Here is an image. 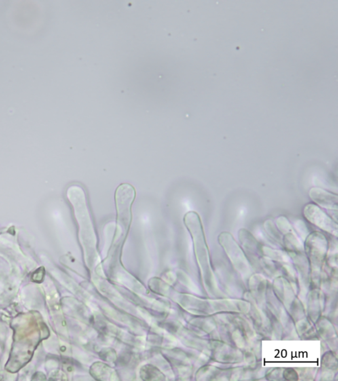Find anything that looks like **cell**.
I'll return each mask as SVG.
<instances>
[{
	"label": "cell",
	"mask_w": 338,
	"mask_h": 381,
	"mask_svg": "<svg viewBox=\"0 0 338 381\" xmlns=\"http://www.w3.org/2000/svg\"><path fill=\"white\" fill-rule=\"evenodd\" d=\"M303 215L311 223L330 233L337 234V224L318 206L312 203L308 204L304 208Z\"/></svg>",
	"instance_id": "obj_1"
},
{
	"label": "cell",
	"mask_w": 338,
	"mask_h": 381,
	"mask_svg": "<svg viewBox=\"0 0 338 381\" xmlns=\"http://www.w3.org/2000/svg\"><path fill=\"white\" fill-rule=\"evenodd\" d=\"M309 195L311 199L320 207L330 210L338 211L337 195L322 189L314 188L310 190Z\"/></svg>",
	"instance_id": "obj_2"
},
{
	"label": "cell",
	"mask_w": 338,
	"mask_h": 381,
	"mask_svg": "<svg viewBox=\"0 0 338 381\" xmlns=\"http://www.w3.org/2000/svg\"><path fill=\"white\" fill-rule=\"evenodd\" d=\"M140 375L142 378L146 381L163 380L165 379L164 375L156 367L149 365L142 367Z\"/></svg>",
	"instance_id": "obj_3"
},
{
	"label": "cell",
	"mask_w": 338,
	"mask_h": 381,
	"mask_svg": "<svg viewBox=\"0 0 338 381\" xmlns=\"http://www.w3.org/2000/svg\"><path fill=\"white\" fill-rule=\"evenodd\" d=\"M96 365H94V367H92L93 370L91 371V373L94 377H96L97 379L102 377V380H103L106 377H109L107 376L108 375H111L113 373V370L104 364L97 363Z\"/></svg>",
	"instance_id": "obj_4"
}]
</instances>
